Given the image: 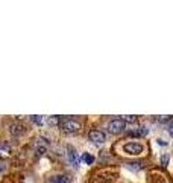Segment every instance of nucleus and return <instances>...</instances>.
Segmentation results:
<instances>
[{
	"label": "nucleus",
	"mask_w": 173,
	"mask_h": 183,
	"mask_svg": "<svg viewBox=\"0 0 173 183\" xmlns=\"http://www.w3.org/2000/svg\"><path fill=\"white\" fill-rule=\"evenodd\" d=\"M61 127H62V130H64L65 133H78V131L81 130L79 122H76V121H73V119H64V121L61 122Z\"/></svg>",
	"instance_id": "nucleus-1"
},
{
	"label": "nucleus",
	"mask_w": 173,
	"mask_h": 183,
	"mask_svg": "<svg viewBox=\"0 0 173 183\" xmlns=\"http://www.w3.org/2000/svg\"><path fill=\"white\" fill-rule=\"evenodd\" d=\"M123 151L126 154H132V156H137V154H141L144 151V147L141 144H135V142H129V144H125L123 145Z\"/></svg>",
	"instance_id": "nucleus-2"
},
{
	"label": "nucleus",
	"mask_w": 173,
	"mask_h": 183,
	"mask_svg": "<svg viewBox=\"0 0 173 183\" xmlns=\"http://www.w3.org/2000/svg\"><path fill=\"white\" fill-rule=\"evenodd\" d=\"M108 131L113 134H118V133L125 131V121L123 119H113L108 124Z\"/></svg>",
	"instance_id": "nucleus-3"
},
{
	"label": "nucleus",
	"mask_w": 173,
	"mask_h": 183,
	"mask_svg": "<svg viewBox=\"0 0 173 183\" xmlns=\"http://www.w3.org/2000/svg\"><path fill=\"white\" fill-rule=\"evenodd\" d=\"M88 139L91 140L93 144H103L105 142V133L99 131V130H91L88 133Z\"/></svg>",
	"instance_id": "nucleus-4"
},
{
	"label": "nucleus",
	"mask_w": 173,
	"mask_h": 183,
	"mask_svg": "<svg viewBox=\"0 0 173 183\" xmlns=\"http://www.w3.org/2000/svg\"><path fill=\"white\" fill-rule=\"evenodd\" d=\"M67 156H69L70 163H71L73 166H78V165H79V156H78V153L71 148V147H69V153H67Z\"/></svg>",
	"instance_id": "nucleus-5"
},
{
	"label": "nucleus",
	"mask_w": 173,
	"mask_h": 183,
	"mask_svg": "<svg viewBox=\"0 0 173 183\" xmlns=\"http://www.w3.org/2000/svg\"><path fill=\"white\" fill-rule=\"evenodd\" d=\"M11 154V145L6 142H0V159H5Z\"/></svg>",
	"instance_id": "nucleus-6"
},
{
	"label": "nucleus",
	"mask_w": 173,
	"mask_h": 183,
	"mask_svg": "<svg viewBox=\"0 0 173 183\" xmlns=\"http://www.w3.org/2000/svg\"><path fill=\"white\" fill-rule=\"evenodd\" d=\"M11 133L14 136H20L22 133H24V127L20 124H12L11 125Z\"/></svg>",
	"instance_id": "nucleus-7"
},
{
	"label": "nucleus",
	"mask_w": 173,
	"mask_h": 183,
	"mask_svg": "<svg viewBox=\"0 0 173 183\" xmlns=\"http://www.w3.org/2000/svg\"><path fill=\"white\" fill-rule=\"evenodd\" d=\"M50 183H70V179L67 175H55L50 179Z\"/></svg>",
	"instance_id": "nucleus-8"
},
{
	"label": "nucleus",
	"mask_w": 173,
	"mask_h": 183,
	"mask_svg": "<svg viewBox=\"0 0 173 183\" xmlns=\"http://www.w3.org/2000/svg\"><path fill=\"white\" fill-rule=\"evenodd\" d=\"M147 133H149L147 128H138V130H135V131H127L129 136H146Z\"/></svg>",
	"instance_id": "nucleus-9"
},
{
	"label": "nucleus",
	"mask_w": 173,
	"mask_h": 183,
	"mask_svg": "<svg viewBox=\"0 0 173 183\" xmlns=\"http://www.w3.org/2000/svg\"><path fill=\"white\" fill-rule=\"evenodd\" d=\"M47 122H49V125H58V124L61 122V119H59L58 116H50V118L47 119Z\"/></svg>",
	"instance_id": "nucleus-10"
},
{
	"label": "nucleus",
	"mask_w": 173,
	"mask_h": 183,
	"mask_svg": "<svg viewBox=\"0 0 173 183\" xmlns=\"http://www.w3.org/2000/svg\"><path fill=\"white\" fill-rule=\"evenodd\" d=\"M82 160L85 162V163H88V165H91L93 162H94V159H93V156H90V154H82Z\"/></svg>",
	"instance_id": "nucleus-11"
},
{
	"label": "nucleus",
	"mask_w": 173,
	"mask_h": 183,
	"mask_svg": "<svg viewBox=\"0 0 173 183\" xmlns=\"http://www.w3.org/2000/svg\"><path fill=\"white\" fill-rule=\"evenodd\" d=\"M123 121L132 124V122H135V121H137V116H123Z\"/></svg>",
	"instance_id": "nucleus-12"
},
{
	"label": "nucleus",
	"mask_w": 173,
	"mask_h": 183,
	"mask_svg": "<svg viewBox=\"0 0 173 183\" xmlns=\"http://www.w3.org/2000/svg\"><path fill=\"white\" fill-rule=\"evenodd\" d=\"M32 121H34L35 124H38V125L43 124V118L41 116H32Z\"/></svg>",
	"instance_id": "nucleus-13"
},
{
	"label": "nucleus",
	"mask_w": 173,
	"mask_h": 183,
	"mask_svg": "<svg viewBox=\"0 0 173 183\" xmlns=\"http://www.w3.org/2000/svg\"><path fill=\"white\" fill-rule=\"evenodd\" d=\"M36 153H38V154H44V153H46V147H44V145L41 147V144H38V147H36Z\"/></svg>",
	"instance_id": "nucleus-14"
},
{
	"label": "nucleus",
	"mask_w": 173,
	"mask_h": 183,
	"mask_svg": "<svg viewBox=\"0 0 173 183\" xmlns=\"http://www.w3.org/2000/svg\"><path fill=\"white\" fill-rule=\"evenodd\" d=\"M167 162H169V156H167V154H164V156L161 157V165L162 166H167Z\"/></svg>",
	"instance_id": "nucleus-15"
},
{
	"label": "nucleus",
	"mask_w": 173,
	"mask_h": 183,
	"mask_svg": "<svg viewBox=\"0 0 173 183\" xmlns=\"http://www.w3.org/2000/svg\"><path fill=\"white\" fill-rule=\"evenodd\" d=\"M170 119H172V116H167V118H166V116H162V118H158V121H160V122H167V121H170Z\"/></svg>",
	"instance_id": "nucleus-16"
},
{
	"label": "nucleus",
	"mask_w": 173,
	"mask_h": 183,
	"mask_svg": "<svg viewBox=\"0 0 173 183\" xmlns=\"http://www.w3.org/2000/svg\"><path fill=\"white\" fill-rule=\"evenodd\" d=\"M131 168H132L134 171H138L141 166H140V163H131Z\"/></svg>",
	"instance_id": "nucleus-17"
},
{
	"label": "nucleus",
	"mask_w": 173,
	"mask_h": 183,
	"mask_svg": "<svg viewBox=\"0 0 173 183\" xmlns=\"http://www.w3.org/2000/svg\"><path fill=\"white\" fill-rule=\"evenodd\" d=\"M169 133H170V136L173 137V122L170 124V125H169Z\"/></svg>",
	"instance_id": "nucleus-18"
},
{
	"label": "nucleus",
	"mask_w": 173,
	"mask_h": 183,
	"mask_svg": "<svg viewBox=\"0 0 173 183\" xmlns=\"http://www.w3.org/2000/svg\"><path fill=\"white\" fill-rule=\"evenodd\" d=\"M3 170H5V166H3V165H0V172L3 171Z\"/></svg>",
	"instance_id": "nucleus-19"
}]
</instances>
